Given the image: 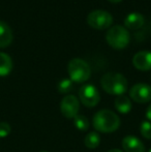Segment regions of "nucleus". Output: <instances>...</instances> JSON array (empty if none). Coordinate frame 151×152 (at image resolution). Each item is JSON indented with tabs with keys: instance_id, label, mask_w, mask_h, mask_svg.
Segmentation results:
<instances>
[{
	"instance_id": "nucleus-13",
	"label": "nucleus",
	"mask_w": 151,
	"mask_h": 152,
	"mask_svg": "<svg viewBox=\"0 0 151 152\" xmlns=\"http://www.w3.org/2000/svg\"><path fill=\"white\" fill-rule=\"evenodd\" d=\"M115 109L118 111L119 113L121 114H127V113L131 112V100L129 97H127L126 95H120V96H117V98L115 99Z\"/></svg>"
},
{
	"instance_id": "nucleus-17",
	"label": "nucleus",
	"mask_w": 151,
	"mask_h": 152,
	"mask_svg": "<svg viewBox=\"0 0 151 152\" xmlns=\"http://www.w3.org/2000/svg\"><path fill=\"white\" fill-rule=\"evenodd\" d=\"M74 124L79 130H82V132H85L89 128V120L84 115H77L74 118Z\"/></svg>"
},
{
	"instance_id": "nucleus-4",
	"label": "nucleus",
	"mask_w": 151,
	"mask_h": 152,
	"mask_svg": "<svg viewBox=\"0 0 151 152\" xmlns=\"http://www.w3.org/2000/svg\"><path fill=\"white\" fill-rule=\"evenodd\" d=\"M67 72L71 80L76 83L86 82L91 76V68L89 64L80 58H74L69 62Z\"/></svg>"
},
{
	"instance_id": "nucleus-21",
	"label": "nucleus",
	"mask_w": 151,
	"mask_h": 152,
	"mask_svg": "<svg viewBox=\"0 0 151 152\" xmlns=\"http://www.w3.org/2000/svg\"><path fill=\"white\" fill-rule=\"evenodd\" d=\"M108 152H123V151H121L120 149H111V150H109Z\"/></svg>"
},
{
	"instance_id": "nucleus-12",
	"label": "nucleus",
	"mask_w": 151,
	"mask_h": 152,
	"mask_svg": "<svg viewBox=\"0 0 151 152\" xmlns=\"http://www.w3.org/2000/svg\"><path fill=\"white\" fill-rule=\"evenodd\" d=\"M12 42V32L10 27L3 21H0V48L8 47Z\"/></svg>"
},
{
	"instance_id": "nucleus-7",
	"label": "nucleus",
	"mask_w": 151,
	"mask_h": 152,
	"mask_svg": "<svg viewBox=\"0 0 151 152\" xmlns=\"http://www.w3.org/2000/svg\"><path fill=\"white\" fill-rule=\"evenodd\" d=\"M79 110H80V104L75 95L67 94L62 98L60 102V111L65 118L74 119L78 115Z\"/></svg>"
},
{
	"instance_id": "nucleus-15",
	"label": "nucleus",
	"mask_w": 151,
	"mask_h": 152,
	"mask_svg": "<svg viewBox=\"0 0 151 152\" xmlns=\"http://www.w3.org/2000/svg\"><path fill=\"white\" fill-rule=\"evenodd\" d=\"M84 144L89 149H94L96 147H98V145L101 144V136H99V134L96 132H89L85 137Z\"/></svg>"
},
{
	"instance_id": "nucleus-24",
	"label": "nucleus",
	"mask_w": 151,
	"mask_h": 152,
	"mask_svg": "<svg viewBox=\"0 0 151 152\" xmlns=\"http://www.w3.org/2000/svg\"><path fill=\"white\" fill-rule=\"evenodd\" d=\"M149 152H151V149H150V150H149Z\"/></svg>"
},
{
	"instance_id": "nucleus-9",
	"label": "nucleus",
	"mask_w": 151,
	"mask_h": 152,
	"mask_svg": "<svg viewBox=\"0 0 151 152\" xmlns=\"http://www.w3.org/2000/svg\"><path fill=\"white\" fill-rule=\"evenodd\" d=\"M133 64L137 69L147 72L151 69V52L140 51L133 56Z\"/></svg>"
},
{
	"instance_id": "nucleus-22",
	"label": "nucleus",
	"mask_w": 151,
	"mask_h": 152,
	"mask_svg": "<svg viewBox=\"0 0 151 152\" xmlns=\"http://www.w3.org/2000/svg\"><path fill=\"white\" fill-rule=\"evenodd\" d=\"M108 1L112 2V3H118V2H121L122 0H108Z\"/></svg>"
},
{
	"instance_id": "nucleus-14",
	"label": "nucleus",
	"mask_w": 151,
	"mask_h": 152,
	"mask_svg": "<svg viewBox=\"0 0 151 152\" xmlns=\"http://www.w3.org/2000/svg\"><path fill=\"white\" fill-rule=\"evenodd\" d=\"M12 69V60L6 53L0 52V77H6Z\"/></svg>"
},
{
	"instance_id": "nucleus-19",
	"label": "nucleus",
	"mask_w": 151,
	"mask_h": 152,
	"mask_svg": "<svg viewBox=\"0 0 151 152\" xmlns=\"http://www.w3.org/2000/svg\"><path fill=\"white\" fill-rule=\"evenodd\" d=\"M10 125L6 122H0V138H6L10 134Z\"/></svg>"
},
{
	"instance_id": "nucleus-11",
	"label": "nucleus",
	"mask_w": 151,
	"mask_h": 152,
	"mask_svg": "<svg viewBox=\"0 0 151 152\" xmlns=\"http://www.w3.org/2000/svg\"><path fill=\"white\" fill-rule=\"evenodd\" d=\"M144 22H145V19L140 12H131L124 19L125 27L131 30L140 29L144 25Z\"/></svg>"
},
{
	"instance_id": "nucleus-18",
	"label": "nucleus",
	"mask_w": 151,
	"mask_h": 152,
	"mask_svg": "<svg viewBox=\"0 0 151 152\" xmlns=\"http://www.w3.org/2000/svg\"><path fill=\"white\" fill-rule=\"evenodd\" d=\"M140 132L141 134L147 140H151V122L144 121L141 123L140 126Z\"/></svg>"
},
{
	"instance_id": "nucleus-10",
	"label": "nucleus",
	"mask_w": 151,
	"mask_h": 152,
	"mask_svg": "<svg viewBox=\"0 0 151 152\" xmlns=\"http://www.w3.org/2000/svg\"><path fill=\"white\" fill-rule=\"evenodd\" d=\"M122 147L125 152H145L143 143L133 136H126L123 138Z\"/></svg>"
},
{
	"instance_id": "nucleus-5",
	"label": "nucleus",
	"mask_w": 151,
	"mask_h": 152,
	"mask_svg": "<svg viewBox=\"0 0 151 152\" xmlns=\"http://www.w3.org/2000/svg\"><path fill=\"white\" fill-rule=\"evenodd\" d=\"M87 23L90 27L96 30L107 29L113 23V17L106 10H96L91 12L87 17Z\"/></svg>"
},
{
	"instance_id": "nucleus-20",
	"label": "nucleus",
	"mask_w": 151,
	"mask_h": 152,
	"mask_svg": "<svg viewBox=\"0 0 151 152\" xmlns=\"http://www.w3.org/2000/svg\"><path fill=\"white\" fill-rule=\"evenodd\" d=\"M146 117H147L148 120L151 121V104H150V106L148 107L147 111H146Z\"/></svg>"
},
{
	"instance_id": "nucleus-8",
	"label": "nucleus",
	"mask_w": 151,
	"mask_h": 152,
	"mask_svg": "<svg viewBox=\"0 0 151 152\" xmlns=\"http://www.w3.org/2000/svg\"><path fill=\"white\" fill-rule=\"evenodd\" d=\"M129 97L138 104H146L151 100V86L145 83H138L129 90Z\"/></svg>"
},
{
	"instance_id": "nucleus-3",
	"label": "nucleus",
	"mask_w": 151,
	"mask_h": 152,
	"mask_svg": "<svg viewBox=\"0 0 151 152\" xmlns=\"http://www.w3.org/2000/svg\"><path fill=\"white\" fill-rule=\"evenodd\" d=\"M106 39L109 46L116 50H122L126 48L131 42V34L125 27L121 25H115L111 27L106 34Z\"/></svg>"
},
{
	"instance_id": "nucleus-23",
	"label": "nucleus",
	"mask_w": 151,
	"mask_h": 152,
	"mask_svg": "<svg viewBox=\"0 0 151 152\" xmlns=\"http://www.w3.org/2000/svg\"><path fill=\"white\" fill-rule=\"evenodd\" d=\"M40 152H48V151H40Z\"/></svg>"
},
{
	"instance_id": "nucleus-2",
	"label": "nucleus",
	"mask_w": 151,
	"mask_h": 152,
	"mask_svg": "<svg viewBox=\"0 0 151 152\" xmlns=\"http://www.w3.org/2000/svg\"><path fill=\"white\" fill-rule=\"evenodd\" d=\"M101 85L107 93L120 96L127 90V80L119 72H107L101 77Z\"/></svg>"
},
{
	"instance_id": "nucleus-1",
	"label": "nucleus",
	"mask_w": 151,
	"mask_h": 152,
	"mask_svg": "<svg viewBox=\"0 0 151 152\" xmlns=\"http://www.w3.org/2000/svg\"><path fill=\"white\" fill-rule=\"evenodd\" d=\"M93 127L99 132H114L120 126V119L110 110H101L93 116Z\"/></svg>"
},
{
	"instance_id": "nucleus-16",
	"label": "nucleus",
	"mask_w": 151,
	"mask_h": 152,
	"mask_svg": "<svg viewBox=\"0 0 151 152\" xmlns=\"http://www.w3.org/2000/svg\"><path fill=\"white\" fill-rule=\"evenodd\" d=\"M73 81L71 79H62L57 84V90L60 94H67L73 89Z\"/></svg>"
},
{
	"instance_id": "nucleus-6",
	"label": "nucleus",
	"mask_w": 151,
	"mask_h": 152,
	"mask_svg": "<svg viewBox=\"0 0 151 152\" xmlns=\"http://www.w3.org/2000/svg\"><path fill=\"white\" fill-rule=\"evenodd\" d=\"M79 97H80L81 102L87 108H93L101 100L98 90L96 89V87L91 84L83 85L81 87L79 90Z\"/></svg>"
}]
</instances>
